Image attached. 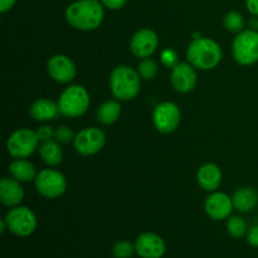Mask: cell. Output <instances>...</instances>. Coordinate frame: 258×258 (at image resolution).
Returning <instances> with one entry per match:
<instances>
[{
    "mask_svg": "<svg viewBox=\"0 0 258 258\" xmlns=\"http://www.w3.org/2000/svg\"><path fill=\"white\" fill-rule=\"evenodd\" d=\"M101 0H76L66 9L68 24L77 30L91 32L102 24L105 12Z\"/></svg>",
    "mask_w": 258,
    "mask_h": 258,
    "instance_id": "6da1fadb",
    "label": "cell"
},
{
    "mask_svg": "<svg viewBox=\"0 0 258 258\" xmlns=\"http://www.w3.org/2000/svg\"><path fill=\"white\" fill-rule=\"evenodd\" d=\"M223 52L216 40L198 37L191 40L186 49V59L193 67L201 71H211L221 63Z\"/></svg>",
    "mask_w": 258,
    "mask_h": 258,
    "instance_id": "7a4b0ae2",
    "label": "cell"
},
{
    "mask_svg": "<svg viewBox=\"0 0 258 258\" xmlns=\"http://www.w3.org/2000/svg\"><path fill=\"white\" fill-rule=\"evenodd\" d=\"M108 85L113 97L121 102H126L134 100L139 95L141 88V78L138 70H134L130 66L121 64L112 70Z\"/></svg>",
    "mask_w": 258,
    "mask_h": 258,
    "instance_id": "3957f363",
    "label": "cell"
},
{
    "mask_svg": "<svg viewBox=\"0 0 258 258\" xmlns=\"http://www.w3.org/2000/svg\"><path fill=\"white\" fill-rule=\"evenodd\" d=\"M57 103L60 115L70 118L81 117L90 107V93L83 86L71 85L60 93Z\"/></svg>",
    "mask_w": 258,
    "mask_h": 258,
    "instance_id": "277c9868",
    "label": "cell"
},
{
    "mask_svg": "<svg viewBox=\"0 0 258 258\" xmlns=\"http://www.w3.org/2000/svg\"><path fill=\"white\" fill-rule=\"evenodd\" d=\"M232 54L241 66H252L258 62V30L243 29L232 43Z\"/></svg>",
    "mask_w": 258,
    "mask_h": 258,
    "instance_id": "5b68a950",
    "label": "cell"
},
{
    "mask_svg": "<svg viewBox=\"0 0 258 258\" xmlns=\"http://www.w3.org/2000/svg\"><path fill=\"white\" fill-rule=\"evenodd\" d=\"M39 143L35 131L27 127L18 128L8 139L7 150L14 159H27L39 148Z\"/></svg>",
    "mask_w": 258,
    "mask_h": 258,
    "instance_id": "8992f818",
    "label": "cell"
},
{
    "mask_svg": "<svg viewBox=\"0 0 258 258\" xmlns=\"http://www.w3.org/2000/svg\"><path fill=\"white\" fill-rule=\"evenodd\" d=\"M34 185L38 193L48 199L59 198L67 190L66 176L54 169H44L39 171L34 179Z\"/></svg>",
    "mask_w": 258,
    "mask_h": 258,
    "instance_id": "52a82bcc",
    "label": "cell"
},
{
    "mask_svg": "<svg viewBox=\"0 0 258 258\" xmlns=\"http://www.w3.org/2000/svg\"><path fill=\"white\" fill-rule=\"evenodd\" d=\"M8 229L18 237H28L37 228V217L28 207L17 206L10 208L5 216Z\"/></svg>",
    "mask_w": 258,
    "mask_h": 258,
    "instance_id": "ba28073f",
    "label": "cell"
},
{
    "mask_svg": "<svg viewBox=\"0 0 258 258\" xmlns=\"http://www.w3.org/2000/svg\"><path fill=\"white\" fill-rule=\"evenodd\" d=\"M181 121V112L178 105L174 102H161L154 108L153 122L156 130L161 134H171L179 127Z\"/></svg>",
    "mask_w": 258,
    "mask_h": 258,
    "instance_id": "9c48e42d",
    "label": "cell"
},
{
    "mask_svg": "<svg viewBox=\"0 0 258 258\" xmlns=\"http://www.w3.org/2000/svg\"><path fill=\"white\" fill-rule=\"evenodd\" d=\"M106 143V135L101 128L86 127L76 134L73 146L80 155L91 156L100 153Z\"/></svg>",
    "mask_w": 258,
    "mask_h": 258,
    "instance_id": "30bf717a",
    "label": "cell"
},
{
    "mask_svg": "<svg viewBox=\"0 0 258 258\" xmlns=\"http://www.w3.org/2000/svg\"><path fill=\"white\" fill-rule=\"evenodd\" d=\"M159 45V38L154 30L143 28L133 35L130 42V50L135 57L149 58L156 52Z\"/></svg>",
    "mask_w": 258,
    "mask_h": 258,
    "instance_id": "8fae6325",
    "label": "cell"
},
{
    "mask_svg": "<svg viewBox=\"0 0 258 258\" xmlns=\"http://www.w3.org/2000/svg\"><path fill=\"white\" fill-rule=\"evenodd\" d=\"M47 71L49 77L58 83L72 82L77 73L73 60L64 54L50 57L47 62Z\"/></svg>",
    "mask_w": 258,
    "mask_h": 258,
    "instance_id": "7c38bea8",
    "label": "cell"
},
{
    "mask_svg": "<svg viewBox=\"0 0 258 258\" xmlns=\"http://www.w3.org/2000/svg\"><path fill=\"white\" fill-rule=\"evenodd\" d=\"M197 68L189 62H179L174 68H171L170 82L174 90L180 93H189L196 88L198 76Z\"/></svg>",
    "mask_w": 258,
    "mask_h": 258,
    "instance_id": "4fadbf2b",
    "label": "cell"
},
{
    "mask_svg": "<svg viewBox=\"0 0 258 258\" xmlns=\"http://www.w3.org/2000/svg\"><path fill=\"white\" fill-rule=\"evenodd\" d=\"M204 209L209 218H212L213 221H223L232 216V211L234 209V207L231 197L227 196L226 193L216 190L207 197Z\"/></svg>",
    "mask_w": 258,
    "mask_h": 258,
    "instance_id": "5bb4252c",
    "label": "cell"
},
{
    "mask_svg": "<svg viewBox=\"0 0 258 258\" xmlns=\"http://www.w3.org/2000/svg\"><path fill=\"white\" fill-rule=\"evenodd\" d=\"M134 244L136 254L141 258H161L166 251L164 239L153 232L141 233Z\"/></svg>",
    "mask_w": 258,
    "mask_h": 258,
    "instance_id": "9a60e30c",
    "label": "cell"
},
{
    "mask_svg": "<svg viewBox=\"0 0 258 258\" xmlns=\"http://www.w3.org/2000/svg\"><path fill=\"white\" fill-rule=\"evenodd\" d=\"M24 199V189H23L22 183L17 179L12 178H3L0 181V201L5 207L14 208V207L20 206V203Z\"/></svg>",
    "mask_w": 258,
    "mask_h": 258,
    "instance_id": "2e32d148",
    "label": "cell"
},
{
    "mask_svg": "<svg viewBox=\"0 0 258 258\" xmlns=\"http://www.w3.org/2000/svg\"><path fill=\"white\" fill-rule=\"evenodd\" d=\"M197 180L203 190L213 193L221 186L223 175H222L219 166H217L216 164L208 163L199 168L198 173H197Z\"/></svg>",
    "mask_w": 258,
    "mask_h": 258,
    "instance_id": "e0dca14e",
    "label": "cell"
},
{
    "mask_svg": "<svg viewBox=\"0 0 258 258\" xmlns=\"http://www.w3.org/2000/svg\"><path fill=\"white\" fill-rule=\"evenodd\" d=\"M29 113L35 121L39 122H48L52 121L59 115V107L58 103L48 98H39L32 103L29 108Z\"/></svg>",
    "mask_w": 258,
    "mask_h": 258,
    "instance_id": "ac0fdd59",
    "label": "cell"
},
{
    "mask_svg": "<svg viewBox=\"0 0 258 258\" xmlns=\"http://www.w3.org/2000/svg\"><path fill=\"white\" fill-rule=\"evenodd\" d=\"M233 207L239 213H248L253 211L258 204V193L251 186L239 188L232 197Z\"/></svg>",
    "mask_w": 258,
    "mask_h": 258,
    "instance_id": "d6986e66",
    "label": "cell"
},
{
    "mask_svg": "<svg viewBox=\"0 0 258 258\" xmlns=\"http://www.w3.org/2000/svg\"><path fill=\"white\" fill-rule=\"evenodd\" d=\"M38 151H39V155L42 158V160L47 165L57 166L58 164L62 163L63 150L60 148V144L55 139L40 143Z\"/></svg>",
    "mask_w": 258,
    "mask_h": 258,
    "instance_id": "ffe728a7",
    "label": "cell"
},
{
    "mask_svg": "<svg viewBox=\"0 0 258 258\" xmlns=\"http://www.w3.org/2000/svg\"><path fill=\"white\" fill-rule=\"evenodd\" d=\"M9 173L14 179L20 183H28L34 180L37 176L35 166L27 159H15L9 165Z\"/></svg>",
    "mask_w": 258,
    "mask_h": 258,
    "instance_id": "44dd1931",
    "label": "cell"
},
{
    "mask_svg": "<svg viewBox=\"0 0 258 258\" xmlns=\"http://www.w3.org/2000/svg\"><path fill=\"white\" fill-rule=\"evenodd\" d=\"M121 115V105L117 100H108L103 102L96 112V118L100 123L110 126L118 120Z\"/></svg>",
    "mask_w": 258,
    "mask_h": 258,
    "instance_id": "7402d4cb",
    "label": "cell"
},
{
    "mask_svg": "<svg viewBox=\"0 0 258 258\" xmlns=\"http://www.w3.org/2000/svg\"><path fill=\"white\" fill-rule=\"evenodd\" d=\"M227 232L229 233V236H232L233 238H242L247 234V223L242 217L239 216H231L227 219Z\"/></svg>",
    "mask_w": 258,
    "mask_h": 258,
    "instance_id": "603a6c76",
    "label": "cell"
},
{
    "mask_svg": "<svg viewBox=\"0 0 258 258\" xmlns=\"http://www.w3.org/2000/svg\"><path fill=\"white\" fill-rule=\"evenodd\" d=\"M223 25L228 32L237 33V34H238V33L242 32L244 28L243 15H242L239 12H236V10L228 12L226 15H224Z\"/></svg>",
    "mask_w": 258,
    "mask_h": 258,
    "instance_id": "cb8c5ba5",
    "label": "cell"
},
{
    "mask_svg": "<svg viewBox=\"0 0 258 258\" xmlns=\"http://www.w3.org/2000/svg\"><path fill=\"white\" fill-rule=\"evenodd\" d=\"M138 73L141 80L151 81L158 76V64L151 58H144L138 66Z\"/></svg>",
    "mask_w": 258,
    "mask_h": 258,
    "instance_id": "d4e9b609",
    "label": "cell"
},
{
    "mask_svg": "<svg viewBox=\"0 0 258 258\" xmlns=\"http://www.w3.org/2000/svg\"><path fill=\"white\" fill-rule=\"evenodd\" d=\"M135 252V244L128 241H118L112 247L113 258H131Z\"/></svg>",
    "mask_w": 258,
    "mask_h": 258,
    "instance_id": "484cf974",
    "label": "cell"
},
{
    "mask_svg": "<svg viewBox=\"0 0 258 258\" xmlns=\"http://www.w3.org/2000/svg\"><path fill=\"white\" fill-rule=\"evenodd\" d=\"M75 138L76 135L72 128L66 125L58 126L54 130V139L59 144H70L75 141Z\"/></svg>",
    "mask_w": 258,
    "mask_h": 258,
    "instance_id": "4316f807",
    "label": "cell"
},
{
    "mask_svg": "<svg viewBox=\"0 0 258 258\" xmlns=\"http://www.w3.org/2000/svg\"><path fill=\"white\" fill-rule=\"evenodd\" d=\"M160 57H161V62H163V64L168 68H174L179 63L178 53H176L174 49H171V48H166V49H164L163 52H161Z\"/></svg>",
    "mask_w": 258,
    "mask_h": 258,
    "instance_id": "83f0119b",
    "label": "cell"
},
{
    "mask_svg": "<svg viewBox=\"0 0 258 258\" xmlns=\"http://www.w3.org/2000/svg\"><path fill=\"white\" fill-rule=\"evenodd\" d=\"M35 133H37V136H38V139H39L40 143H43V141L52 140V139L54 138V130H53L49 125L39 126Z\"/></svg>",
    "mask_w": 258,
    "mask_h": 258,
    "instance_id": "f1b7e54d",
    "label": "cell"
},
{
    "mask_svg": "<svg viewBox=\"0 0 258 258\" xmlns=\"http://www.w3.org/2000/svg\"><path fill=\"white\" fill-rule=\"evenodd\" d=\"M102 5L110 10H118L123 8L127 3V0H101Z\"/></svg>",
    "mask_w": 258,
    "mask_h": 258,
    "instance_id": "f546056e",
    "label": "cell"
},
{
    "mask_svg": "<svg viewBox=\"0 0 258 258\" xmlns=\"http://www.w3.org/2000/svg\"><path fill=\"white\" fill-rule=\"evenodd\" d=\"M247 242L252 247H258V226H253L247 231Z\"/></svg>",
    "mask_w": 258,
    "mask_h": 258,
    "instance_id": "4dcf8cb0",
    "label": "cell"
},
{
    "mask_svg": "<svg viewBox=\"0 0 258 258\" xmlns=\"http://www.w3.org/2000/svg\"><path fill=\"white\" fill-rule=\"evenodd\" d=\"M246 8L252 15L258 18V0H246Z\"/></svg>",
    "mask_w": 258,
    "mask_h": 258,
    "instance_id": "1f68e13d",
    "label": "cell"
},
{
    "mask_svg": "<svg viewBox=\"0 0 258 258\" xmlns=\"http://www.w3.org/2000/svg\"><path fill=\"white\" fill-rule=\"evenodd\" d=\"M17 0H0V12L7 13L15 5Z\"/></svg>",
    "mask_w": 258,
    "mask_h": 258,
    "instance_id": "d6a6232c",
    "label": "cell"
},
{
    "mask_svg": "<svg viewBox=\"0 0 258 258\" xmlns=\"http://www.w3.org/2000/svg\"><path fill=\"white\" fill-rule=\"evenodd\" d=\"M257 28H258V23H257ZM258 30V29H257Z\"/></svg>",
    "mask_w": 258,
    "mask_h": 258,
    "instance_id": "836d02e7",
    "label": "cell"
}]
</instances>
